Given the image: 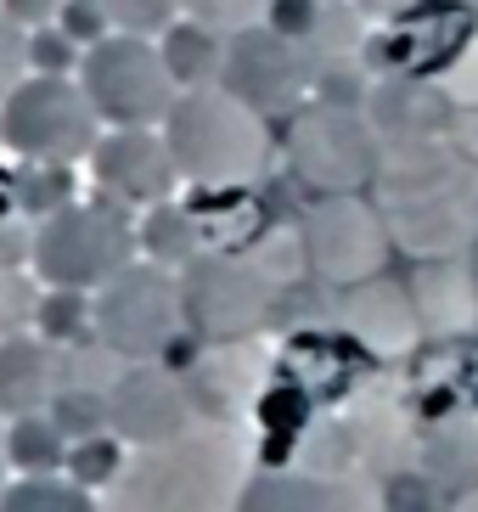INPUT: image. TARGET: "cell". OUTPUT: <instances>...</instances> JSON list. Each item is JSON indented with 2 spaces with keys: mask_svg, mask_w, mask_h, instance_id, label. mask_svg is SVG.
I'll return each mask as SVG.
<instances>
[{
  "mask_svg": "<svg viewBox=\"0 0 478 512\" xmlns=\"http://www.w3.org/2000/svg\"><path fill=\"white\" fill-rule=\"evenodd\" d=\"M254 479V445L237 422H197L169 445L130 451L102 512H237Z\"/></svg>",
  "mask_w": 478,
  "mask_h": 512,
  "instance_id": "cell-1",
  "label": "cell"
},
{
  "mask_svg": "<svg viewBox=\"0 0 478 512\" xmlns=\"http://www.w3.org/2000/svg\"><path fill=\"white\" fill-rule=\"evenodd\" d=\"M164 147L175 158L180 181L192 186H254L270 164V136L248 102L231 91H180L164 119Z\"/></svg>",
  "mask_w": 478,
  "mask_h": 512,
  "instance_id": "cell-2",
  "label": "cell"
},
{
  "mask_svg": "<svg viewBox=\"0 0 478 512\" xmlns=\"http://www.w3.org/2000/svg\"><path fill=\"white\" fill-rule=\"evenodd\" d=\"M377 214L389 237L405 242L411 254H462L467 242H478V169L456 158H428V152L411 164H394Z\"/></svg>",
  "mask_w": 478,
  "mask_h": 512,
  "instance_id": "cell-3",
  "label": "cell"
},
{
  "mask_svg": "<svg viewBox=\"0 0 478 512\" xmlns=\"http://www.w3.org/2000/svg\"><path fill=\"white\" fill-rule=\"evenodd\" d=\"M135 259H141V237H135L130 209L113 203V197H90V203H68V209H57L51 220L34 226L29 271L45 287L96 293Z\"/></svg>",
  "mask_w": 478,
  "mask_h": 512,
  "instance_id": "cell-4",
  "label": "cell"
},
{
  "mask_svg": "<svg viewBox=\"0 0 478 512\" xmlns=\"http://www.w3.org/2000/svg\"><path fill=\"white\" fill-rule=\"evenodd\" d=\"M102 130L74 74H29L0 102V147L17 152V164H79L96 152Z\"/></svg>",
  "mask_w": 478,
  "mask_h": 512,
  "instance_id": "cell-5",
  "label": "cell"
},
{
  "mask_svg": "<svg viewBox=\"0 0 478 512\" xmlns=\"http://www.w3.org/2000/svg\"><path fill=\"white\" fill-rule=\"evenodd\" d=\"M186 327V304H180V276L135 259L124 265L107 287L90 293V338L113 355V361L135 366V361H158L175 332Z\"/></svg>",
  "mask_w": 478,
  "mask_h": 512,
  "instance_id": "cell-6",
  "label": "cell"
},
{
  "mask_svg": "<svg viewBox=\"0 0 478 512\" xmlns=\"http://www.w3.org/2000/svg\"><path fill=\"white\" fill-rule=\"evenodd\" d=\"M79 85L107 130H164L169 107L180 102V85L169 79L158 40L141 34H107L102 46L79 57Z\"/></svg>",
  "mask_w": 478,
  "mask_h": 512,
  "instance_id": "cell-7",
  "label": "cell"
},
{
  "mask_svg": "<svg viewBox=\"0 0 478 512\" xmlns=\"http://www.w3.org/2000/svg\"><path fill=\"white\" fill-rule=\"evenodd\" d=\"M276 282L248 265L242 254H197L180 271V304H186V327L209 344H242L254 338L270 316Z\"/></svg>",
  "mask_w": 478,
  "mask_h": 512,
  "instance_id": "cell-8",
  "label": "cell"
},
{
  "mask_svg": "<svg viewBox=\"0 0 478 512\" xmlns=\"http://www.w3.org/2000/svg\"><path fill=\"white\" fill-rule=\"evenodd\" d=\"M315 51L276 34L270 23L231 34L220 68V91H231L237 102H248L254 113H293L304 107V91L315 85Z\"/></svg>",
  "mask_w": 478,
  "mask_h": 512,
  "instance_id": "cell-9",
  "label": "cell"
},
{
  "mask_svg": "<svg viewBox=\"0 0 478 512\" xmlns=\"http://www.w3.org/2000/svg\"><path fill=\"white\" fill-rule=\"evenodd\" d=\"M304 259L310 271L332 287H360L383 271V254H389V226L383 214L366 209L355 192H327L304 214Z\"/></svg>",
  "mask_w": 478,
  "mask_h": 512,
  "instance_id": "cell-10",
  "label": "cell"
},
{
  "mask_svg": "<svg viewBox=\"0 0 478 512\" xmlns=\"http://www.w3.org/2000/svg\"><path fill=\"white\" fill-rule=\"evenodd\" d=\"M287 152H293V169L321 192H355L377 169V136L366 130V119L332 102H315L293 119Z\"/></svg>",
  "mask_w": 478,
  "mask_h": 512,
  "instance_id": "cell-11",
  "label": "cell"
},
{
  "mask_svg": "<svg viewBox=\"0 0 478 512\" xmlns=\"http://www.w3.org/2000/svg\"><path fill=\"white\" fill-rule=\"evenodd\" d=\"M473 6L467 0H417L377 34V68H389L400 79H428L450 62H462L473 46Z\"/></svg>",
  "mask_w": 478,
  "mask_h": 512,
  "instance_id": "cell-12",
  "label": "cell"
},
{
  "mask_svg": "<svg viewBox=\"0 0 478 512\" xmlns=\"http://www.w3.org/2000/svg\"><path fill=\"white\" fill-rule=\"evenodd\" d=\"M107 417H113V434H119L130 451L169 445V439H180L186 428H197L192 389L158 361H135L113 377V389H107Z\"/></svg>",
  "mask_w": 478,
  "mask_h": 512,
  "instance_id": "cell-13",
  "label": "cell"
},
{
  "mask_svg": "<svg viewBox=\"0 0 478 512\" xmlns=\"http://www.w3.org/2000/svg\"><path fill=\"white\" fill-rule=\"evenodd\" d=\"M90 175H96L102 197H113L124 209H158L180 186L164 130H102V141L90 152Z\"/></svg>",
  "mask_w": 478,
  "mask_h": 512,
  "instance_id": "cell-14",
  "label": "cell"
},
{
  "mask_svg": "<svg viewBox=\"0 0 478 512\" xmlns=\"http://www.w3.org/2000/svg\"><path fill=\"white\" fill-rule=\"evenodd\" d=\"M237 512H383V496L355 473H287L259 467Z\"/></svg>",
  "mask_w": 478,
  "mask_h": 512,
  "instance_id": "cell-15",
  "label": "cell"
},
{
  "mask_svg": "<svg viewBox=\"0 0 478 512\" xmlns=\"http://www.w3.org/2000/svg\"><path fill=\"white\" fill-rule=\"evenodd\" d=\"M344 332L366 355H405L422 338L417 299L405 287L383 282V276H372V282H360V287H344Z\"/></svg>",
  "mask_w": 478,
  "mask_h": 512,
  "instance_id": "cell-16",
  "label": "cell"
},
{
  "mask_svg": "<svg viewBox=\"0 0 478 512\" xmlns=\"http://www.w3.org/2000/svg\"><path fill=\"white\" fill-rule=\"evenodd\" d=\"M62 389V361L57 344H45L40 332H17L0 338V417H29V411H51Z\"/></svg>",
  "mask_w": 478,
  "mask_h": 512,
  "instance_id": "cell-17",
  "label": "cell"
},
{
  "mask_svg": "<svg viewBox=\"0 0 478 512\" xmlns=\"http://www.w3.org/2000/svg\"><path fill=\"white\" fill-rule=\"evenodd\" d=\"M186 214L203 231V254H248L265 226H259V203L248 186H197L186 197Z\"/></svg>",
  "mask_w": 478,
  "mask_h": 512,
  "instance_id": "cell-18",
  "label": "cell"
},
{
  "mask_svg": "<svg viewBox=\"0 0 478 512\" xmlns=\"http://www.w3.org/2000/svg\"><path fill=\"white\" fill-rule=\"evenodd\" d=\"M417 316H422V332L434 338H456L478 321V282L467 265H434V271L417 276Z\"/></svg>",
  "mask_w": 478,
  "mask_h": 512,
  "instance_id": "cell-19",
  "label": "cell"
},
{
  "mask_svg": "<svg viewBox=\"0 0 478 512\" xmlns=\"http://www.w3.org/2000/svg\"><path fill=\"white\" fill-rule=\"evenodd\" d=\"M158 51H164V68H169V79H175L180 91H209V85H220V68H225L220 29L197 23V17H180V23L164 29Z\"/></svg>",
  "mask_w": 478,
  "mask_h": 512,
  "instance_id": "cell-20",
  "label": "cell"
},
{
  "mask_svg": "<svg viewBox=\"0 0 478 512\" xmlns=\"http://www.w3.org/2000/svg\"><path fill=\"white\" fill-rule=\"evenodd\" d=\"M135 237H141V254L152 259V265H164V271H186L197 254H203V231H197V220L186 214V203H158V209H141V220H135Z\"/></svg>",
  "mask_w": 478,
  "mask_h": 512,
  "instance_id": "cell-21",
  "label": "cell"
},
{
  "mask_svg": "<svg viewBox=\"0 0 478 512\" xmlns=\"http://www.w3.org/2000/svg\"><path fill=\"white\" fill-rule=\"evenodd\" d=\"M6 456H12V479L62 473V467H68V434L51 422V411L12 417V422H6Z\"/></svg>",
  "mask_w": 478,
  "mask_h": 512,
  "instance_id": "cell-22",
  "label": "cell"
},
{
  "mask_svg": "<svg viewBox=\"0 0 478 512\" xmlns=\"http://www.w3.org/2000/svg\"><path fill=\"white\" fill-rule=\"evenodd\" d=\"M0 512H102V501L68 473H34V479H12L0 490Z\"/></svg>",
  "mask_w": 478,
  "mask_h": 512,
  "instance_id": "cell-23",
  "label": "cell"
},
{
  "mask_svg": "<svg viewBox=\"0 0 478 512\" xmlns=\"http://www.w3.org/2000/svg\"><path fill=\"white\" fill-rule=\"evenodd\" d=\"M79 203L74 197V164H17V209L23 220H51L57 209Z\"/></svg>",
  "mask_w": 478,
  "mask_h": 512,
  "instance_id": "cell-24",
  "label": "cell"
},
{
  "mask_svg": "<svg viewBox=\"0 0 478 512\" xmlns=\"http://www.w3.org/2000/svg\"><path fill=\"white\" fill-rule=\"evenodd\" d=\"M124 462H130V445L107 428V434H90V439H79V445H68V467H62V473L74 484H85V490H113Z\"/></svg>",
  "mask_w": 478,
  "mask_h": 512,
  "instance_id": "cell-25",
  "label": "cell"
},
{
  "mask_svg": "<svg viewBox=\"0 0 478 512\" xmlns=\"http://www.w3.org/2000/svg\"><path fill=\"white\" fill-rule=\"evenodd\" d=\"M51 422L68 434V445H79V439H90V434H107V428H113V417H107V389L62 383L57 400H51Z\"/></svg>",
  "mask_w": 478,
  "mask_h": 512,
  "instance_id": "cell-26",
  "label": "cell"
},
{
  "mask_svg": "<svg viewBox=\"0 0 478 512\" xmlns=\"http://www.w3.org/2000/svg\"><path fill=\"white\" fill-rule=\"evenodd\" d=\"M34 332L45 344H74L90 332V293H74V287H45L40 293V316H34Z\"/></svg>",
  "mask_w": 478,
  "mask_h": 512,
  "instance_id": "cell-27",
  "label": "cell"
},
{
  "mask_svg": "<svg viewBox=\"0 0 478 512\" xmlns=\"http://www.w3.org/2000/svg\"><path fill=\"white\" fill-rule=\"evenodd\" d=\"M113 34H141V40H164L169 23H180V0H102Z\"/></svg>",
  "mask_w": 478,
  "mask_h": 512,
  "instance_id": "cell-28",
  "label": "cell"
},
{
  "mask_svg": "<svg viewBox=\"0 0 478 512\" xmlns=\"http://www.w3.org/2000/svg\"><path fill=\"white\" fill-rule=\"evenodd\" d=\"M180 12L220 29V34H242V29H254V23H265L270 0H180Z\"/></svg>",
  "mask_w": 478,
  "mask_h": 512,
  "instance_id": "cell-29",
  "label": "cell"
},
{
  "mask_svg": "<svg viewBox=\"0 0 478 512\" xmlns=\"http://www.w3.org/2000/svg\"><path fill=\"white\" fill-rule=\"evenodd\" d=\"M79 57H85V51H79L57 23L29 29V68L34 74H79Z\"/></svg>",
  "mask_w": 478,
  "mask_h": 512,
  "instance_id": "cell-30",
  "label": "cell"
},
{
  "mask_svg": "<svg viewBox=\"0 0 478 512\" xmlns=\"http://www.w3.org/2000/svg\"><path fill=\"white\" fill-rule=\"evenodd\" d=\"M40 316V293L23 282V271H6L0 276V338H17L23 327H34Z\"/></svg>",
  "mask_w": 478,
  "mask_h": 512,
  "instance_id": "cell-31",
  "label": "cell"
},
{
  "mask_svg": "<svg viewBox=\"0 0 478 512\" xmlns=\"http://www.w3.org/2000/svg\"><path fill=\"white\" fill-rule=\"evenodd\" d=\"M57 29L68 34V40H74L79 51H90V46H102L107 34H113V23H107L102 0H62Z\"/></svg>",
  "mask_w": 478,
  "mask_h": 512,
  "instance_id": "cell-32",
  "label": "cell"
},
{
  "mask_svg": "<svg viewBox=\"0 0 478 512\" xmlns=\"http://www.w3.org/2000/svg\"><path fill=\"white\" fill-rule=\"evenodd\" d=\"M34 68H29V29H17L12 17L0 12V102L29 79Z\"/></svg>",
  "mask_w": 478,
  "mask_h": 512,
  "instance_id": "cell-33",
  "label": "cell"
},
{
  "mask_svg": "<svg viewBox=\"0 0 478 512\" xmlns=\"http://www.w3.org/2000/svg\"><path fill=\"white\" fill-rule=\"evenodd\" d=\"M29 259H34V231L23 226V214H17V220H0V276L23 271Z\"/></svg>",
  "mask_w": 478,
  "mask_h": 512,
  "instance_id": "cell-34",
  "label": "cell"
},
{
  "mask_svg": "<svg viewBox=\"0 0 478 512\" xmlns=\"http://www.w3.org/2000/svg\"><path fill=\"white\" fill-rule=\"evenodd\" d=\"M0 12L12 17L17 29H45V23H57L62 0H0Z\"/></svg>",
  "mask_w": 478,
  "mask_h": 512,
  "instance_id": "cell-35",
  "label": "cell"
},
{
  "mask_svg": "<svg viewBox=\"0 0 478 512\" xmlns=\"http://www.w3.org/2000/svg\"><path fill=\"white\" fill-rule=\"evenodd\" d=\"M17 169L12 164H0V220H17Z\"/></svg>",
  "mask_w": 478,
  "mask_h": 512,
  "instance_id": "cell-36",
  "label": "cell"
},
{
  "mask_svg": "<svg viewBox=\"0 0 478 512\" xmlns=\"http://www.w3.org/2000/svg\"><path fill=\"white\" fill-rule=\"evenodd\" d=\"M12 484V456H6V422H0V490Z\"/></svg>",
  "mask_w": 478,
  "mask_h": 512,
  "instance_id": "cell-37",
  "label": "cell"
},
{
  "mask_svg": "<svg viewBox=\"0 0 478 512\" xmlns=\"http://www.w3.org/2000/svg\"><path fill=\"white\" fill-rule=\"evenodd\" d=\"M450 512H478V484H473V490H462V501H456Z\"/></svg>",
  "mask_w": 478,
  "mask_h": 512,
  "instance_id": "cell-38",
  "label": "cell"
}]
</instances>
